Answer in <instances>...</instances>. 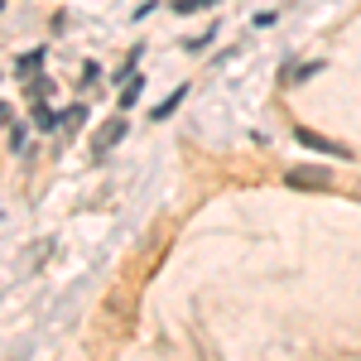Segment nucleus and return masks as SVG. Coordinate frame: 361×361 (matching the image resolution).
Here are the masks:
<instances>
[{
	"instance_id": "nucleus-1",
	"label": "nucleus",
	"mask_w": 361,
	"mask_h": 361,
	"mask_svg": "<svg viewBox=\"0 0 361 361\" xmlns=\"http://www.w3.org/2000/svg\"><path fill=\"white\" fill-rule=\"evenodd\" d=\"M121 140H126V121H121V116H111V121L92 135V154H111Z\"/></svg>"
},
{
	"instance_id": "nucleus-2",
	"label": "nucleus",
	"mask_w": 361,
	"mask_h": 361,
	"mask_svg": "<svg viewBox=\"0 0 361 361\" xmlns=\"http://www.w3.org/2000/svg\"><path fill=\"white\" fill-rule=\"evenodd\" d=\"M289 188H333L328 169H289Z\"/></svg>"
},
{
	"instance_id": "nucleus-3",
	"label": "nucleus",
	"mask_w": 361,
	"mask_h": 361,
	"mask_svg": "<svg viewBox=\"0 0 361 361\" xmlns=\"http://www.w3.org/2000/svg\"><path fill=\"white\" fill-rule=\"evenodd\" d=\"M299 140H304V145H313V149H323V154H347L342 145H333V140H323V135H313L308 126H299Z\"/></svg>"
},
{
	"instance_id": "nucleus-4",
	"label": "nucleus",
	"mask_w": 361,
	"mask_h": 361,
	"mask_svg": "<svg viewBox=\"0 0 361 361\" xmlns=\"http://www.w3.org/2000/svg\"><path fill=\"white\" fill-rule=\"evenodd\" d=\"M183 97H188V92H183V87H178V92H173V97H164V102H159V111H154V121H164L169 111H178V102H183Z\"/></svg>"
},
{
	"instance_id": "nucleus-5",
	"label": "nucleus",
	"mask_w": 361,
	"mask_h": 361,
	"mask_svg": "<svg viewBox=\"0 0 361 361\" xmlns=\"http://www.w3.org/2000/svg\"><path fill=\"white\" fill-rule=\"evenodd\" d=\"M207 5H217V0H173L178 15H193V10H207Z\"/></svg>"
},
{
	"instance_id": "nucleus-6",
	"label": "nucleus",
	"mask_w": 361,
	"mask_h": 361,
	"mask_svg": "<svg viewBox=\"0 0 361 361\" xmlns=\"http://www.w3.org/2000/svg\"><path fill=\"white\" fill-rule=\"evenodd\" d=\"M34 126H39V130H54V126H58V116L49 111V106H39V111H34Z\"/></svg>"
},
{
	"instance_id": "nucleus-7",
	"label": "nucleus",
	"mask_w": 361,
	"mask_h": 361,
	"mask_svg": "<svg viewBox=\"0 0 361 361\" xmlns=\"http://www.w3.org/2000/svg\"><path fill=\"white\" fill-rule=\"evenodd\" d=\"M135 97H140V78H130V82H126V92H121V106H130Z\"/></svg>"
},
{
	"instance_id": "nucleus-8",
	"label": "nucleus",
	"mask_w": 361,
	"mask_h": 361,
	"mask_svg": "<svg viewBox=\"0 0 361 361\" xmlns=\"http://www.w3.org/2000/svg\"><path fill=\"white\" fill-rule=\"evenodd\" d=\"M0 126H10V106H0Z\"/></svg>"
},
{
	"instance_id": "nucleus-9",
	"label": "nucleus",
	"mask_w": 361,
	"mask_h": 361,
	"mask_svg": "<svg viewBox=\"0 0 361 361\" xmlns=\"http://www.w3.org/2000/svg\"><path fill=\"white\" fill-rule=\"evenodd\" d=\"M0 5H5V0H0Z\"/></svg>"
}]
</instances>
